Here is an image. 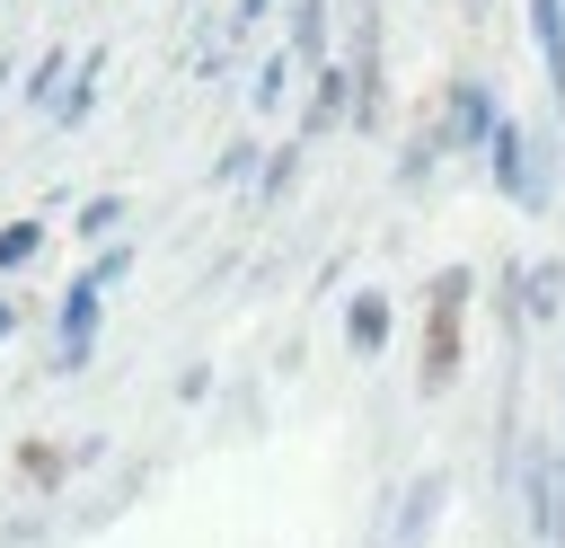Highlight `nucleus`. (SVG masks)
<instances>
[{
    "label": "nucleus",
    "instance_id": "obj_1",
    "mask_svg": "<svg viewBox=\"0 0 565 548\" xmlns=\"http://www.w3.org/2000/svg\"><path fill=\"white\" fill-rule=\"evenodd\" d=\"M459 354H468V265L433 274V301H424V362H415V389L441 398L459 380Z\"/></svg>",
    "mask_w": 565,
    "mask_h": 548
},
{
    "label": "nucleus",
    "instance_id": "obj_2",
    "mask_svg": "<svg viewBox=\"0 0 565 548\" xmlns=\"http://www.w3.org/2000/svg\"><path fill=\"white\" fill-rule=\"evenodd\" d=\"M494 133H503L494 88H486L477 71H459V80H450V97H441V141H450V150H486Z\"/></svg>",
    "mask_w": 565,
    "mask_h": 548
},
{
    "label": "nucleus",
    "instance_id": "obj_3",
    "mask_svg": "<svg viewBox=\"0 0 565 548\" xmlns=\"http://www.w3.org/2000/svg\"><path fill=\"white\" fill-rule=\"evenodd\" d=\"M97 283L88 274H71V292H62V318H53V371H79L88 354H97Z\"/></svg>",
    "mask_w": 565,
    "mask_h": 548
},
{
    "label": "nucleus",
    "instance_id": "obj_4",
    "mask_svg": "<svg viewBox=\"0 0 565 548\" xmlns=\"http://www.w3.org/2000/svg\"><path fill=\"white\" fill-rule=\"evenodd\" d=\"M486 168H494V194L530 203V194H539V150H530V124H512V115H503V133L486 141Z\"/></svg>",
    "mask_w": 565,
    "mask_h": 548
},
{
    "label": "nucleus",
    "instance_id": "obj_5",
    "mask_svg": "<svg viewBox=\"0 0 565 548\" xmlns=\"http://www.w3.org/2000/svg\"><path fill=\"white\" fill-rule=\"evenodd\" d=\"M530 35H539V71H547V97L565 106V0H530Z\"/></svg>",
    "mask_w": 565,
    "mask_h": 548
},
{
    "label": "nucleus",
    "instance_id": "obj_6",
    "mask_svg": "<svg viewBox=\"0 0 565 548\" xmlns=\"http://www.w3.org/2000/svg\"><path fill=\"white\" fill-rule=\"evenodd\" d=\"M344 345L353 354H380L388 345V292H353L344 301Z\"/></svg>",
    "mask_w": 565,
    "mask_h": 548
},
{
    "label": "nucleus",
    "instance_id": "obj_7",
    "mask_svg": "<svg viewBox=\"0 0 565 548\" xmlns=\"http://www.w3.org/2000/svg\"><path fill=\"white\" fill-rule=\"evenodd\" d=\"M124 212H132L124 194H88V203L71 212V230H79V239H106V247H115V230H124Z\"/></svg>",
    "mask_w": 565,
    "mask_h": 548
},
{
    "label": "nucleus",
    "instance_id": "obj_8",
    "mask_svg": "<svg viewBox=\"0 0 565 548\" xmlns=\"http://www.w3.org/2000/svg\"><path fill=\"white\" fill-rule=\"evenodd\" d=\"M556 283H565L556 265H530V274H512V309H521V318H547V309H556Z\"/></svg>",
    "mask_w": 565,
    "mask_h": 548
},
{
    "label": "nucleus",
    "instance_id": "obj_9",
    "mask_svg": "<svg viewBox=\"0 0 565 548\" xmlns=\"http://www.w3.org/2000/svg\"><path fill=\"white\" fill-rule=\"evenodd\" d=\"M44 256V221L26 212V221H0V274H18V265H35Z\"/></svg>",
    "mask_w": 565,
    "mask_h": 548
},
{
    "label": "nucleus",
    "instance_id": "obj_10",
    "mask_svg": "<svg viewBox=\"0 0 565 548\" xmlns=\"http://www.w3.org/2000/svg\"><path fill=\"white\" fill-rule=\"evenodd\" d=\"M97 71H106V53H88V62H79V80H71V88H62V106H53V115H62V124H79V115H88V106H97Z\"/></svg>",
    "mask_w": 565,
    "mask_h": 548
},
{
    "label": "nucleus",
    "instance_id": "obj_11",
    "mask_svg": "<svg viewBox=\"0 0 565 548\" xmlns=\"http://www.w3.org/2000/svg\"><path fill=\"white\" fill-rule=\"evenodd\" d=\"M62 71H71V53H44L26 71V106H62Z\"/></svg>",
    "mask_w": 565,
    "mask_h": 548
},
{
    "label": "nucleus",
    "instance_id": "obj_12",
    "mask_svg": "<svg viewBox=\"0 0 565 548\" xmlns=\"http://www.w3.org/2000/svg\"><path fill=\"white\" fill-rule=\"evenodd\" d=\"M335 115H344V71H327V62H318V97H309V133H327Z\"/></svg>",
    "mask_w": 565,
    "mask_h": 548
},
{
    "label": "nucleus",
    "instance_id": "obj_13",
    "mask_svg": "<svg viewBox=\"0 0 565 548\" xmlns=\"http://www.w3.org/2000/svg\"><path fill=\"white\" fill-rule=\"evenodd\" d=\"M79 274H88V283H97V292H115V283H124V274H132V239H115V247H97V256H88V265H79Z\"/></svg>",
    "mask_w": 565,
    "mask_h": 548
},
{
    "label": "nucleus",
    "instance_id": "obj_14",
    "mask_svg": "<svg viewBox=\"0 0 565 548\" xmlns=\"http://www.w3.org/2000/svg\"><path fill=\"white\" fill-rule=\"evenodd\" d=\"M291 44H300V53H318V44H327V0H300V27H291Z\"/></svg>",
    "mask_w": 565,
    "mask_h": 548
},
{
    "label": "nucleus",
    "instance_id": "obj_15",
    "mask_svg": "<svg viewBox=\"0 0 565 548\" xmlns=\"http://www.w3.org/2000/svg\"><path fill=\"white\" fill-rule=\"evenodd\" d=\"M18 460H26V477H35V486H53V477H62V451H44V442H26Z\"/></svg>",
    "mask_w": 565,
    "mask_h": 548
},
{
    "label": "nucleus",
    "instance_id": "obj_16",
    "mask_svg": "<svg viewBox=\"0 0 565 548\" xmlns=\"http://www.w3.org/2000/svg\"><path fill=\"white\" fill-rule=\"evenodd\" d=\"M282 80H291V62H282V53H274V62H265V71H256V106H274V97H282Z\"/></svg>",
    "mask_w": 565,
    "mask_h": 548
},
{
    "label": "nucleus",
    "instance_id": "obj_17",
    "mask_svg": "<svg viewBox=\"0 0 565 548\" xmlns=\"http://www.w3.org/2000/svg\"><path fill=\"white\" fill-rule=\"evenodd\" d=\"M9 336H18V301H0V345H9Z\"/></svg>",
    "mask_w": 565,
    "mask_h": 548
},
{
    "label": "nucleus",
    "instance_id": "obj_18",
    "mask_svg": "<svg viewBox=\"0 0 565 548\" xmlns=\"http://www.w3.org/2000/svg\"><path fill=\"white\" fill-rule=\"evenodd\" d=\"M468 9H494V0H468Z\"/></svg>",
    "mask_w": 565,
    "mask_h": 548
}]
</instances>
